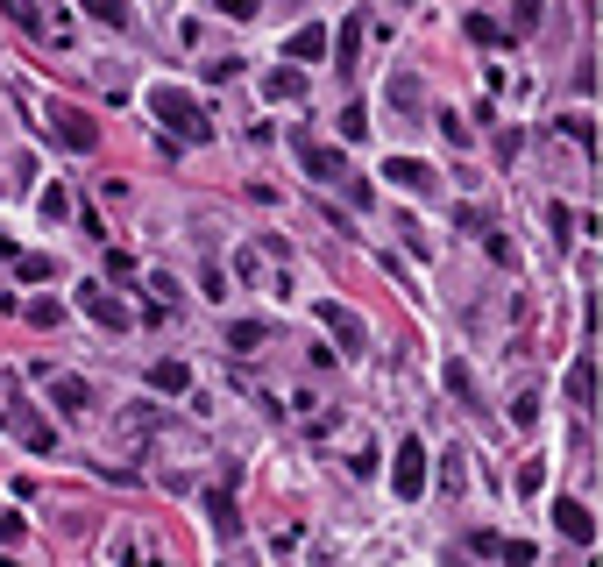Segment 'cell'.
<instances>
[{
  "label": "cell",
  "instance_id": "6da1fadb",
  "mask_svg": "<svg viewBox=\"0 0 603 567\" xmlns=\"http://www.w3.org/2000/svg\"><path fill=\"white\" fill-rule=\"evenodd\" d=\"M149 107H157V121H171L185 142H206V135H213L206 114H199V100H185L178 86H157V93H149Z\"/></svg>",
  "mask_w": 603,
  "mask_h": 567
},
{
  "label": "cell",
  "instance_id": "7a4b0ae2",
  "mask_svg": "<svg viewBox=\"0 0 603 567\" xmlns=\"http://www.w3.org/2000/svg\"><path fill=\"white\" fill-rule=\"evenodd\" d=\"M291 149H298V164H306V178H320V185H348V178H355L348 156H341V149H320L306 128H291Z\"/></svg>",
  "mask_w": 603,
  "mask_h": 567
},
{
  "label": "cell",
  "instance_id": "3957f363",
  "mask_svg": "<svg viewBox=\"0 0 603 567\" xmlns=\"http://www.w3.org/2000/svg\"><path fill=\"white\" fill-rule=\"evenodd\" d=\"M391 490H398V497H419V490H426V447H419L412 433H405V447L391 454Z\"/></svg>",
  "mask_w": 603,
  "mask_h": 567
},
{
  "label": "cell",
  "instance_id": "277c9868",
  "mask_svg": "<svg viewBox=\"0 0 603 567\" xmlns=\"http://www.w3.org/2000/svg\"><path fill=\"white\" fill-rule=\"evenodd\" d=\"M320 319H327V334L348 348V355H362L369 348V327H362V319L348 312V305H334V298H320Z\"/></svg>",
  "mask_w": 603,
  "mask_h": 567
},
{
  "label": "cell",
  "instance_id": "5b68a950",
  "mask_svg": "<svg viewBox=\"0 0 603 567\" xmlns=\"http://www.w3.org/2000/svg\"><path fill=\"white\" fill-rule=\"evenodd\" d=\"M50 135H57L64 149H79V156H86V149H100V128H93L86 114H71V107H57V114H50Z\"/></svg>",
  "mask_w": 603,
  "mask_h": 567
},
{
  "label": "cell",
  "instance_id": "8992f818",
  "mask_svg": "<svg viewBox=\"0 0 603 567\" xmlns=\"http://www.w3.org/2000/svg\"><path fill=\"white\" fill-rule=\"evenodd\" d=\"M79 305H86V319H100L107 334H128V305H121L114 291H100V284H86V291H79Z\"/></svg>",
  "mask_w": 603,
  "mask_h": 567
},
{
  "label": "cell",
  "instance_id": "52a82bcc",
  "mask_svg": "<svg viewBox=\"0 0 603 567\" xmlns=\"http://www.w3.org/2000/svg\"><path fill=\"white\" fill-rule=\"evenodd\" d=\"M43 383H50V404H64V412H86V404H93V383H86V376L43 369Z\"/></svg>",
  "mask_w": 603,
  "mask_h": 567
},
{
  "label": "cell",
  "instance_id": "ba28073f",
  "mask_svg": "<svg viewBox=\"0 0 603 567\" xmlns=\"http://www.w3.org/2000/svg\"><path fill=\"white\" fill-rule=\"evenodd\" d=\"M554 525H561L575 546H589V539H596V525H589V504H575V497H561V504H554Z\"/></svg>",
  "mask_w": 603,
  "mask_h": 567
},
{
  "label": "cell",
  "instance_id": "9c48e42d",
  "mask_svg": "<svg viewBox=\"0 0 603 567\" xmlns=\"http://www.w3.org/2000/svg\"><path fill=\"white\" fill-rule=\"evenodd\" d=\"M263 341H270V319H235V327H228V348L235 355H256Z\"/></svg>",
  "mask_w": 603,
  "mask_h": 567
},
{
  "label": "cell",
  "instance_id": "30bf717a",
  "mask_svg": "<svg viewBox=\"0 0 603 567\" xmlns=\"http://www.w3.org/2000/svg\"><path fill=\"white\" fill-rule=\"evenodd\" d=\"M8 419H15V426H22V440H29V447H36V454H50V447H57V433H50V426H43V419H29V412H22V404H15V397H8Z\"/></svg>",
  "mask_w": 603,
  "mask_h": 567
},
{
  "label": "cell",
  "instance_id": "8fae6325",
  "mask_svg": "<svg viewBox=\"0 0 603 567\" xmlns=\"http://www.w3.org/2000/svg\"><path fill=\"white\" fill-rule=\"evenodd\" d=\"M291 57H298V64H320V57H327V29H320V22H306V29L291 36Z\"/></svg>",
  "mask_w": 603,
  "mask_h": 567
},
{
  "label": "cell",
  "instance_id": "7c38bea8",
  "mask_svg": "<svg viewBox=\"0 0 603 567\" xmlns=\"http://www.w3.org/2000/svg\"><path fill=\"white\" fill-rule=\"evenodd\" d=\"M149 383H157L164 397H185V390H192V369H185V362H157V369H149Z\"/></svg>",
  "mask_w": 603,
  "mask_h": 567
},
{
  "label": "cell",
  "instance_id": "4fadbf2b",
  "mask_svg": "<svg viewBox=\"0 0 603 567\" xmlns=\"http://www.w3.org/2000/svg\"><path fill=\"white\" fill-rule=\"evenodd\" d=\"M568 404H596V362H589V355L568 369Z\"/></svg>",
  "mask_w": 603,
  "mask_h": 567
},
{
  "label": "cell",
  "instance_id": "5bb4252c",
  "mask_svg": "<svg viewBox=\"0 0 603 567\" xmlns=\"http://www.w3.org/2000/svg\"><path fill=\"white\" fill-rule=\"evenodd\" d=\"M391 178H398L405 192H426V185H433V164H419V156H398V164H391Z\"/></svg>",
  "mask_w": 603,
  "mask_h": 567
},
{
  "label": "cell",
  "instance_id": "9a60e30c",
  "mask_svg": "<svg viewBox=\"0 0 603 567\" xmlns=\"http://www.w3.org/2000/svg\"><path fill=\"white\" fill-rule=\"evenodd\" d=\"M263 93H270V100H306V78H298V71H270Z\"/></svg>",
  "mask_w": 603,
  "mask_h": 567
},
{
  "label": "cell",
  "instance_id": "2e32d148",
  "mask_svg": "<svg viewBox=\"0 0 603 567\" xmlns=\"http://www.w3.org/2000/svg\"><path fill=\"white\" fill-rule=\"evenodd\" d=\"M355 43H362V22H355V15H348V22H341V29H334V57H341V71H348V64H355Z\"/></svg>",
  "mask_w": 603,
  "mask_h": 567
},
{
  "label": "cell",
  "instance_id": "e0dca14e",
  "mask_svg": "<svg viewBox=\"0 0 603 567\" xmlns=\"http://www.w3.org/2000/svg\"><path fill=\"white\" fill-rule=\"evenodd\" d=\"M206 518H213L220 532H235V497H228V490H206Z\"/></svg>",
  "mask_w": 603,
  "mask_h": 567
},
{
  "label": "cell",
  "instance_id": "ac0fdd59",
  "mask_svg": "<svg viewBox=\"0 0 603 567\" xmlns=\"http://www.w3.org/2000/svg\"><path fill=\"white\" fill-rule=\"evenodd\" d=\"M533 22H540V0H518L511 8V36H533Z\"/></svg>",
  "mask_w": 603,
  "mask_h": 567
},
{
  "label": "cell",
  "instance_id": "d6986e66",
  "mask_svg": "<svg viewBox=\"0 0 603 567\" xmlns=\"http://www.w3.org/2000/svg\"><path fill=\"white\" fill-rule=\"evenodd\" d=\"M440 482H447V490H462V482H469V468H462V447L440 461Z\"/></svg>",
  "mask_w": 603,
  "mask_h": 567
},
{
  "label": "cell",
  "instance_id": "ffe728a7",
  "mask_svg": "<svg viewBox=\"0 0 603 567\" xmlns=\"http://www.w3.org/2000/svg\"><path fill=\"white\" fill-rule=\"evenodd\" d=\"M341 135L362 142V135H369V114H362V107H341Z\"/></svg>",
  "mask_w": 603,
  "mask_h": 567
},
{
  "label": "cell",
  "instance_id": "44dd1931",
  "mask_svg": "<svg viewBox=\"0 0 603 567\" xmlns=\"http://www.w3.org/2000/svg\"><path fill=\"white\" fill-rule=\"evenodd\" d=\"M86 8H93V15H100V22H114V29H121V22H128V0H86Z\"/></svg>",
  "mask_w": 603,
  "mask_h": 567
},
{
  "label": "cell",
  "instance_id": "7402d4cb",
  "mask_svg": "<svg viewBox=\"0 0 603 567\" xmlns=\"http://www.w3.org/2000/svg\"><path fill=\"white\" fill-rule=\"evenodd\" d=\"M483 249H490V263H504V270L518 263V256H511V241H504V234H490V227H483Z\"/></svg>",
  "mask_w": 603,
  "mask_h": 567
},
{
  "label": "cell",
  "instance_id": "603a6c76",
  "mask_svg": "<svg viewBox=\"0 0 603 567\" xmlns=\"http://www.w3.org/2000/svg\"><path fill=\"white\" fill-rule=\"evenodd\" d=\"M447 390H455V397H476V376H469L462 362H447Z\"/></svg>",
  "mask_w": 603,
  "mask_h": 567
},
{
  "label": "cell",
  "instance_id": "cb8c5ba5",
  "mask_svg": "<svg viewBox=\"0 0 603 567\" xmlns=\"http://www.w3.org/2000/svg\"><path fill=\"white\" fill-rule=\"evenodd\" d=\"M29 319H36V327H57L64 305H57V298H36V305H29Z\"/></svg>",
  "mask_w": 603,
  "mask_h": 567
},
{
  "label": "cell",
  "instance_id": "d4e9b609",
  "mask_svg": "<svg viewBox=\"0 0 603 567\" xmlns=\"http://www.w3.org/2000/svg\"><path fill=\"white\" fill-rule=\"evenodd\" d=\"M43 213H50V220H64V213H71V192H64V185H50V192H43Z\"/></svg>",
  "mask_w": 603,
  "mask_h": 567
},
{
  "label": "cell",
  "instance_id": "484cf974",
  "mask_svg": "<svg viewBox=\"0 0 603 567\" xmlns=\"http://www.w3.org/2000/svg\"><path fill=\"white\" fill-rule=\"evenodd\" d=\"M15 270H22L29 284H43V277H50V263H43V256H15Z\"/></svg>",
  "mask_w": 603,
  "mask_h": 567
},
{
  "label": "cell",
  "instance_id": "4316f807",
  "mask_svg": "<svg viewBox=\"0 0 603 567\" xmlns=\"http://www.w3.org/2000/svg\"><path fill=\"white\" fill-rule=\"evenodd\" d=\"M0 8H8V15H15L22 29H36V0H0Z\"/></svg>",
  "mask_w": 603,
  "mask_h": 567
},
{
  "label": "cell",
  "instance_id": "83f0119b",
  "mask_svg": "<svg viewBox=\"0 0 603 567\" xmlns=\"http://www.w3.org/2000/svg\"><path fill=\"white\" fill-rule=\"evenodd\" d=\"M220 15H235V22H249V15H256V0H220Z\"/></svg>",
  "mask_w": 603,
  "mask_h": 567
},
{
  "label": "cell",
  "instance_id": "f1b7e54d",
  "mask_svg": "<svg viewBox=\"0 0 603 567\" xmlns=\"http://www.w3.org/2000/svg\"><path fill=\"white\" fill-rule=\"evenodd\" d=\"M0 426H8V412H0Z\"/></svg>",
  "mask_w": 603,
  "mask_h": 567
}]
</instances>
